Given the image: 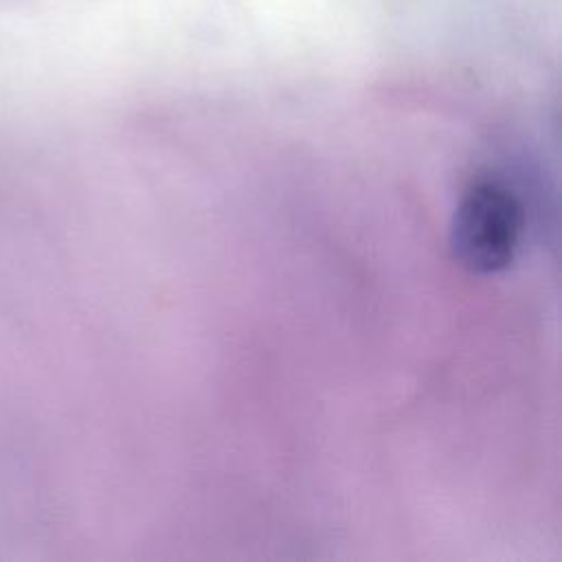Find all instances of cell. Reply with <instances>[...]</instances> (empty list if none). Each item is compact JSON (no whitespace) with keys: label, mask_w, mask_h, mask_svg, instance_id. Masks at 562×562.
<instances>
[{"label":"cell","mask_w":562,"mask_h":562,"mask_svg":"<svg viewBox=\"0 0 562 562\" xmlns=\"http://www.w3.org/2000/svg\"><path fill=\"white\" fill-rule=\"evenodd\" d=\"M522 231L518 198L494 180L474 182L461 198L452 224L457 257L476 272H496L512 263Z\"/></svg>","instance_id":"obj_1"}]
</instances>
